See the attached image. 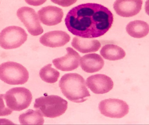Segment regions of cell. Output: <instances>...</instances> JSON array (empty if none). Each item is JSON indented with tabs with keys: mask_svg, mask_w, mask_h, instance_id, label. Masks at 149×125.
Instances as JSON below:
<instances>
[{
	"mask_svg": "<svg viewBox=\"0 0 149 125\" xmlns=\"http://www.w3.org/2000/svg\"><path fill=\"white\" fill-rule=\"evenodd\" d=\"M113 15L100 4H80L68 12L65 22L68 30L74 35L94 38L104 35L112 27Z\"/></svg>",
	"mask_w": 149,
	"mask_h": 125,
	"instance_id": "cell-1",
	"label": "cell"
},
{
	"mask_svg": "<svg viewBox=\"0 0 149 125\" xmlns=\"http://www.w3.org/2000/svg\"><path fill=\"white\" fill-rule=\"evenodd\" d=\"M59 86L64 96L74 103H83L90 97L84 78L77 73L65 74L59 81Z\"/></svg>",
	"mask_w": 149,
	"mask_h": 125,
	"instance_id": "cell-2",
	"label": "cell"
},
{
	"mask_svg": "<svg viewBox=\"0 0 149 125\" xmlns=\"http://www.w3.org/2000/svg\"><path fill=\"white\" fill-rule=\"evenodd\" d=\"M34 108L39 110L44 117L54 118L65 113L68 102L56 95L44 96L36 99Z\"/></svg>",
	"mask_w": 149,
	"mask_h": 125,
	"instance_id": "cell-3",
	"label": "cell"
},
{
	"mask_svg": "<svg viewBox=\"0 0 149 125\" xmlns=\"http://www.w3.org/2000/svg\"><path fill=\"white\" fill-rule=\"evenodd\" d=\"M29 73L23 66L8 61L0 65V79L10 85H23L28 81Z\"/></svg>",
	"mask_w": 149,
	"mask_h": 125,
	"instance_id": "cell-4",
	"label": "cell"
},
{
	"mask_svg": "<svg viewBox=\"0 0 149 125\" xmlns=\"http://www.w3.org/2000/svg\"><path fill=\"white\" fill-rule=\"evenodd\" d=\"M4 98L7 106L11 110L21 111L30 105L32 95L27 88L15 87L6 93Z\"/></svg>",
	"mask_w": 149,
	"mask_h": 125,
	"instance_id": "cell-5",
	"label": "cell"
},
{
	"mask_svg": "<svg viewBox=\"0 0 149 125\" xmlns=\"http://www.w3.org/2000/svg\"><path fill=\"white\" fill-rule=\"evenodd\" d=\"M28 35L21 27L10 26L0 33V46L6 50L13 49L21 47L25 42Z\"/></svg>",
	"mask_w": 149,
	"mask_h": 125,
	"instance_id": "cell-6",
	"label": "cell"
},
{
	"mask_svg": "<svg viewBox=\"0 0 149 125\" xmlns=\"http://www.w3.org/2000/svg\"><path fill=\"white\" fill-rule=\"evenodd\" d=\"M99 109L102 115L112 118H121L127 115L129 111L126 102L116 99H108L101 101Z\"/></svg>",
	"mask_w": 149,
	"mask_h": 125,
	"instance_id": "cell-7",
	"label": "cell"
},
{
	"mask_svg": "<svg viewBox=\"0 0 149 125\" xmlns=\"http://www.w3.org/2000/svg\"><path fill=\"white\" fill-rule=\"evenodd\" d=\"M17 16L31 35L36 36L44 32L38 16L32 8L28 7L20 8L17 11Z\"/></svg>",
	"mask_w": 149,
	"mask_h": 125,
	"instance_id": "cell-8",
	"label": "cell"
},
{
	"mask_svg": "<svg viewBox=\"0 0 149 125\" xmlns=\"http://www.w3.org/2000/svg\"><path fill=\"white\" fill-rule=\"evenodd\" d=\"M86 84L93 93L102 94L113 89L114 84L111 78L105 74H97L88 77Z\"/></svg>",
	"mask_w": 149,
	"mask_h": 125,
	"instance_id": "cell-9",
	"label": "cell"
},
{
	"mask_svg": "<svg viewBox=\"0 0 149 125\" xmlns=\"http://www.w3.org/2000/svg\"><path fill=\"white\" fill-rule=\"evenodd\" d=\"M143 3L142 0H116L113 6L118 15L130 17L139 14L141 10Z\"/></svg>",
	"mask_w": 149,
	"mask_h": 125,
	"instance_id": "cell-10",
	"label": "cell"
},
{
	"mask_svg": "<svg viewBox=\"0 0 149 125\" xmlns=\"http://www.w3.org/2000/svg\"><path fill=\"white\" fill-rule=\"evenodd\" d=\"M67 54L64 56L56 58L52 63L57 69L63 71H70L78 68L79 65L80 56L72 48H66Z\"/></svg>",
	"mask_w": 149,
	"mask_h": 125,
	"instance_id": "cell-11",
	"label": "cell"
},
{
	"mask_svg": "<svg viewBox=\"0 0 149 125\" xmlns=\"http://www.w3.org/2000/svg\"><path fill=\"white\" fill-rule=\"evenodd\" d=\"M38 14L41 22L49 26L60 23L64 16L63 9L54 6L43 7L38 10Z\"/></svg>",
	"mask_w": 149,
	"mask_h": 125,
	"instance_id": "cell-12",
	"label": "cell"
},
{
	"mask_svg": "<svg viewBox=\"0 0 149 125\" xmlns=\"http://www.w3.org/2000/svg\"><path fill=\"white\" fill-rule=\"evenodd\" d=\"M70 35L61 30L50 31L43 35L39 39L41 44L46 47L55 48L62 47L70 40Z\"/></svg>",
	"mask_w": 149,
	"mask_h": 125,
	"instance_id": "cell-13",
	"label": "cell"
},
{
	"mask_svg": "<svg viewBox=\"0 0 149 125\" xmlns=\"http://www.w3.org/2000/svg\"><path fill=\"white\" fill-rule=\"evenodd\" d=\"M104 60L100 55L91 54L80 58L81 67L88 73H93L100 70L104 65Z\"/></svg>",
	"mask_w": 149,
	"mask_h": 125,
	"instance_id": "cell-14",
	"label": "cell"
},
{
	"mask_svg": "<svg viewBox=\"0 0 149 125\" xmlns=\"http://www.w3.org/2000/svg\"><path fill=\"white\" fill-rule=\"evenodd\" d=\"M72 45L76 50L83 54L96 52L101 47V44L98 40L79 37L73 38Z\"/></svg>",
	"mask_w": 149,
	"mask_h": 125,
	"instance_id": "cell-15",
	"label": "cell"
},
{
	"mask_svg": "<svg viewBox=\"0 0 149 125\" xmlns=\"http://www.w3.org/2000/svg\"><path fill=\"white\" fill-rule=\"evenodd\" d=\"M128 34L132 37L141 38L148 35L149 32V25L146 22L136 20L130 22L126 27Z\"/></svg>",
	"mask_w": 149,
	"mask_h": 125,
	"instance_id": "cell-16",
	"label": "cell"
},
{
	"mask_svg": "<svg viewBox=\"0 0 149 125\" xmlns=\"http://www.w3.org/2000/svg\"><path fill=\"white\" fill-rule=\"evenodd\" d=\"M100 53L103 58L111 61L123 59L126 55L121 48L113 44L104 45L101 49Z\"/></svg>",
	"mask_w": 149,
	"mask_h": 125,
	"instance_id": "cell-17",
	"label": "cell"
},
{
	"mask_svg": "<svg viewBox=\"0 0 149 125\" xmlns=\"http://www.w3.org/2000/svg\"><path fill=\"white\" fill-rule=\"evenodd\" d=\"M19 121L23 125H42L44 123L42 114L38 110H28L19 116Z\"/></svg>",
	"mask_w": 149,
	"mask_h": 125,
	"instance_id": "cell-18",
	"label": "cell"
},
{
	"mask_svg": "<svg viewBox=\"0 0 149 125\" xmlns=\"http://www.w3.org/2000/svg\"><path fill=\"white\" fill-rule=\"evenodd\" d=\"M41 79L49 84H54L58 80L60 73L52 67V64H49L43 67L39 72Z\"/></svg>",
	"mask_w": 149,
	"mask_h": 125,
	"instance_id": "cell-19",
	"label": "cell"
},
{
	"mask_svg": "<svg viewBox=\"0 0 149 125\" xmlns=\"http://www.w3.org/2000/svg\"><path fill=\"white\" fill-rule=\"evenodd\" d=\"M4 97L3 94H0V117L8 116L12 113V110L5 106L3 100Z\"/></svg>",
	"mask_w": 149,
	"mask_h": 125,
	"instance_id": "cell-20",
	"label": "cell"
},
{
	"mask_svg": "<svg viewBox=\"0 0 149 125\" xmlns=\"http://www.w3.org/2000/svg\"><path fill=\"white\" fill-rule=\"evenodd\" d=\"M53 3L63 7H68L73 5L77 0H51Z\"/></svg>",
	"mask_w": 149,
	"mask_h": 125,
	"instance_id": "cell-21",
	"label": "cell"
},
{
	"mask_svg": "<svg viewBox=\"0 0 149 125\" xmlns=\"http://www.w3.org/2000/svg\"><path fill=\"white\" fill-rule=\"evenodd\" d=\"M47 0H25L29 5L33 6H39L42 5Z\"/></svg>",
	"mask_w": 149,
	"mask_h": 125,
	"instance_id": "cell-22",
	"label": "cell"
},
{
	"mask_svg": "<svg viewBox=\"0 0 149 125\" xmlns=\"http://www.w3.org/2000/svg\"><path fill=\"white\" fill-rule=\"evenodd\" d=\"M145 12L149 16V0H147L145 3Z\"/></svg>",
	"mask_w": 149,
	"mask_h": 125,
	"instance_id": "cell-23",
	"label": "cell"
}]
</instances>
